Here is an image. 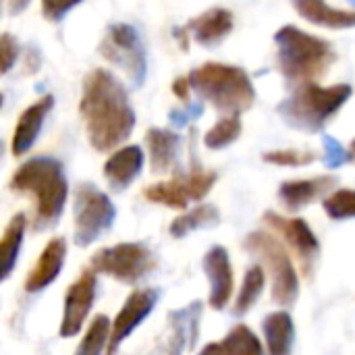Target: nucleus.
I'll return each instance as SVG.
<instances>
[{
    "instance_id": "nucleus-1",
    "label": "nucleus",
    "mask_w": 355,
    "mask_h": 355,
    "mask_svg": "<svg viewBox=\"0 0 355 355\" xmlns=\"http://www.w3.org/2000/svg\"><path fill=\"white\" fill-rule=\"evenodd\" d=\"M79 114L94 150L110 152L135 127V110L125 85L106 69H94L81 83Z\"/></svg>"
},
{
    "instance_id": "nucleus-2",
    "label": "nucleus",
    "mask_w": 355,
    "mask_h": 355,
    "mask_svg": "<svg viewBox=\"0 0 355 355\" xmlns=\"http://www.w3.org/2000/svg\"><path fill=\"white\" fill-rule=\"evenodd\" d=\"M8 189L15 193H29L35 200L33 231L52 229L67 204L69 183L62 164L50 156H35L23 162L10 177Z\"/></svg>"
},
{
    "instance_id": "nucleus-3",
    "label": "nucleus",
    "mask_w": 355,
    "mask_h": 355,
    "mask_svg": "<svg viewBox=\"0 0 355 355\" xmlns=\"http://www.w3.org/2000/svg\"><path fill=\"white\" fill-rule=\"evenodd\" d=\"M277 67L289 83H316L337 54L333 44L324 37L312 35L295 25H285L275 33Z\"/></svg>"
},
{
    "instance_id": "nucleus-4",
    "label": "nucleus",
    "mask_w": 355,
    "mask_h": 355,
    "mask_svg": "<svg viewBox=\"0 0 355 355\" xmlns=\"http://www.w3.org/2000/svg\"><path fill=\"white\" fill-rule=\"evenodd\" d=\"M187 77L200 102H208L225 116H239L256 102V87L241 67L204 62Z\"/></svg>"
},
{
    "instance_id": "nucleus-5",
    "label": "nucleus",
    "mask_w": 355,
    "mask_h": 355,
    "mask_svg": "<svg viewBox=\"0 0 355 355\" xmlns=\"http://www.w3.org/2000/svg\"><path fill=\"white\" fill-rule=\"evenodd\" d=\"M354 87L349 83H337L322 87L318 83L297 85L279 106V116L293 129L306 133H320L331 119L352 98Z\"/></svg>"
},
{
    "instance_id": "nucleus-6",
    "label": "nucleus",
    "mask_w": 355,
    "mask_h": 355,
    "mask_svg": "<svg viewBox=\"0 0 355 355\" xmlns=\"http://www.w3.org/2000/svg\"><path fill=\"white\" fill-rule=\"evenodd\" d=\"M243 250L256 256L272 279V302L281 308H291L300 295V277L287 248L266 231H252L243 239Z\"/></svg>"
},
{
    "instance_id": "nucleus-7",
    "label": "nucleus",
    "mask_w": 355,
    "mask_h": 355,
    "mask_svg": "<svg viewBox=\"0 0 355 355\" xmlns=\"http://www.w3.org/2000/svg\"><path fill=\"white\" fill-rule=\"evenodd\" d=\"M73 220L75 245L87 248L112 229L116 220V208L104 191H100L94 183L83 181L75 187Z\"/></svg>"
},
{
    "instance_id": "nucleus-8",
    "label": "nucleus",
    "mask_w": 355,
    "mask_h": 355,
    "mask_svg": "<svg viewBox=\"0 0 355 355\" xmlns=\"http://www.w3.org/2000/svg\"><path fill=\"white\" fill-rule=\"evenodd\" d=\"M98 50L108 62L121 67L133 81V85H144L148 77V52L137 27L129 23L108 25Z\"/></svg>"
},
{
    "instance_id": "nucleus-9",
    "label": "nucleus",
    "mask_w": 355,
    "mask_h": 355,
    "mask_svg": "<svg viewBox=\"0 0 355 355\" xmlns=\"http://www.w3.org/2000/svg\"><path fill=\"white\" fill-rule=\"evenodd\" d=\"M94 272L108 275L123 285H137L156 266L154 252L146 243H119L96 252L89 260Z\"/></svg>"
},
{
    "instance_id": "nucleus-10",
    "label": "nucleus",
    "mask_w": 355,
    "mask_h": 355,
    "mask_svg": "<svg viewBox=\"0 0 355 355\" xmlns=\"http://www.w3.org/2000/svg\"><path fill=\"white\" fill-rule=\"evenodd\" d=\"M216 183V173L193 164L187 173H177L171 181L156 183L144 189V198L173 210H185L189 202L204 200Z\"/></svg>"
},
{
    "instance_id": "nucleus-11",
    "label": "nucleus",
    "mask_w": 355,
    "mask_h": 355,
    "mask_svg": "<svg viewBox=\"0 0 355 355\" xmlns=\"http://www.w3.org/2000/svg\"><path fill=\"white\" fill-rule=\"evenodd\" d=\"M262 220L272 233H277L285 239V243L289 245V250H293V254L300 262L302 275L306 279H312L314 264H316V258L320 252V241L314 235V231L310 229V225L304 218H287L272 210L264 212Z\"/></svg>"
},
{
    "instance_id": "nucleus-12",
    "label": "nucleus",
    "mask_w": 355,
    "mask_h": 355,
    "mask_svg": "<svg viewBox=\"0 0 355 355\" xmlns=\"http://www.w3.org/2000/svg\"><path fill=\"white\" fill-rule=\"evenodd\" d=\"M173 31L175 37H179L183 52L189 50V37H193L200 46L214 48L233 31V12L223 6H212L187 21L183 27H175Z\"/></svg>"
},
{
    "instance_id": "nucleus-13",
    "label": "nucleus",
    "mask_w": 355,
    "mask_h": 355,
    "mask_svg": "<svg viewBox=\"0 0 355 355\" xmlns=\"http://www.w3.org/2000/svg\"><path fill=\"white\" fill-rule=\"evenodd\" d=\"M96 289H98V281H96V272L92 268L83 270L77 277V281L67 289L64 306H62V320H60V329H58V335L62 339H71L81 331V327L94 306Z\"/></svg>"
},
{
    "instance_id": "nucleus-14",
    "label": "nucleus",
    "mask_w": 355,
    "mask_h": 355,
    "mask_svg": "<svg viewBox=\"0 0 355 355\" xmlns=\"http://www.w3.org/2000/svg\"><path fill=\"white\" fill-rule=\"evenodd\" d=\"M158 300H160V291L154 289V287L137 289V291H133L127 297V302L123 304L121 312L116 314V318L112 322V331H110V341H108L106 355L116 354L121 343L152 314V310L156 308Z\"/></svg>"
},
{
    "instance_id": "nucleus-15",
    "label": "nucleus",
    "mask_w": 355,
    "mask_h": 355,
    "mask_svg": "<svg viewBox=\"0 0 355 355\" xmlns=\"http://www.w3.org/2000/svg\"><path fill=\"white\" fill-rule=\"evenodd\" d=\"M202 266L210 281V308L225 310L229 300L233 297V266L229 260V252L223 245L210 248L202 260Z\"/></svg>"
},
{
    "instance_id": "nucleus-16",
    "label": "nucleus",
    "mask_w": 355,
    "mask_h": 355,
    "mask_svg": "<svg viewBox=\"0 0 355 355\" xmlns=\"http://www.w3.org/2000/svg\"><path fill=\"white\" fill-rule=\"evenodd\" d=\"M171 339H168V355H183L196 349L202 324V302H191L185 308L173 310L168 314Z\"/></svg>"
},
{
    "instance_id": "nucleus-17",
    "label": "nucleus",
    "mask_w": 355,
    "mask_h": 355,
    "mask_svg": "<svg viewBox=\"0 0 355 355\" xmlns=\"http://www.w3.org/2000/svg\"><path fill=\"white\" fill-rule=\"evenodd\" d=\"M52 108H54V96L48 94V96L40 98L37 102H33L31 106H27L23 110V114L19 116V121L15 125L12 139H10L12 156H23V154H27L31 150V146L40 137L44 121H46V116L50 114Z\"/></svg>"
},
{
    "instance_id": "nucleus-18",
    "label": "nucleus",
    "mask_w": 355,
    "mask_h": 355,
    "mask_svg": "<svg viewBox=\"0 0 355 355\" xmlns=\"http://www.w3.org/2000/svg\"><path fill=\"white\" fill-rule=\"evenodd\" d=\"M64 258H67V241H64V237L50 239L44 245L35 266L25 277V283H23L25 291L27 293H40L42 289L52 285L56 281V277L60 275V270H62Z\"/></svg>"
},
{
    "instance_id": "nucleus-19",
    "label": "nucleus",
    "mask_w": 355,
    "mask_h": 355,
    "mask_svg": "<svg viewBox=\"0 0 355 355\" xmlns=\"http://www.w3.org/2000/svg\"><path fill=\"white\" fill-rule=\"evenodd\" d=\"M337 183V177L333 175H320L314 179H295V181H285L279 187V200L283 206L291 212H300L308 204L316 202L318 198L327 196Z\"/></svg>"
},
{
    "instance_id": "nucleus-20",
    "label": "nucleus",
    "mask_w": 355,
    "mask_h": 355,
    "mask_svg": "<svg viewBox=\"0 0 355 355\" xmlns=\"http://www.w3.org/2000/svg\"><path fill=\"white\" fill-rule=\"evenodd\" d=\"M144 168V152L139 146L119 148L104 164V177L108 181L110 191H125Z\"/></svg>"
},
{
    "instance_id": "nucleus-21",
    "label": "nucleus",
    "mask_w": 355,
    "mask_h": 355,
    "mask_svg": "<svg viewBox=\"0 0 355 355\" xmlns=\"http://www.w3.org/2000/svg\"><path fill=\"white\" fill-rule=\"evenodd\" d=\"M146 146L150 150V166L152 173H166L177 164L181 137L171 129H148Z\"/></svg>"
},
{
    "instance_id": "nucleus-22",
    "label": "nucleus",
    "mask_w": 355,
    "mask_h": 355,
    "mask_svg": "<svg viewBox=\"0 0 355 355\" xmlns=\"http://www.w3.org/2000/svg\"><path fill=\"white\" fill-rule=\"evenodd\" d=\"M293 8L310 23L331 27V29H349L355 27V10H345L331 6L322 0H295Z\"/></svg>"
},
{
    "instance_id": "nucleus-23",
    "label": "nucleus",
    "mask_w": 355,
    "mask_h": 355,
    "mask_svg": "<svg viewBox=\"0 0 355 355\" xmlns=\"http://www.w3.org/2000/svg\"><path fill=\"white\" fill-rule=\"evenodd\" d=\"M198 355H264V347L250 327L237 324L227 333L225 339L208 343Z\"/></svg>"
},
{
    "instance_id": "nucleus-24",
    "label": "nucleus",
    "mask_w": 355,
    "mask_h": 355,
    "mask_svg": "<svg viewBox=\"0 0 355 355\" xmlns=\"http://www.w3.org/2000/svg\"><path fill=\"white\" fill-rule=\"evenodd\" d=\"M268 355H291L295 343V324L287 312H272L262 320Z\"/></svg>"
},
{
    "instance_id": "nucleus-25",
    "label": "nucleus",
    "mask_w": 355,
    "mask_h": 355,
    "mask_svg": "<svg viewBox=\"0 0 355 355\" xmlns=\"http://www.w3.org/2000/svg\"><path fill=\"white\" fill-rule=\"evenodd\" d=\"M25 227H27V218L23 212L15 214L2 235L0 241V279L6 281L17 264L19 252H21V243H23V235H25Z\"/></svg>"
},
{
    "instance_id": "nucleus-26",
    "label": "nucleus",
    "mask_w": 355,
    "mask_h": 355,
    "mask_svg": "<svg viewBox=\"0 0 355 355\" xmlns=\"http://www.w3.org/2000/svg\"><path fill=\"white\" fill-rule=\"evenodd\" d=\"M220 223V212L216 206L212 204H200L196 206L193 210L177 216L171 227H168V233L175 237V239H181V237H187L189 233L198 231V229H210V227H216Z\"/></svg>"
},
{
    "instance_id": "nucleus-27",
    "label": "nucleus",
    "mask_w": 355,
    "mask_h": 355,
    "mask_svg": "<svg viewBox=\"0 0 355 355\" xmlns=\"http://www.w3.org/2000/svg\"><path fill=\"white\" fill-rule=\"evenodd\" d=\"M264 283H266V277H264V268L262 266H252L245 270V277H243V285H241V291L235 300V306H233V316H243L248 314L258 297L262 295L264 291Z\"/></svg>"
},
{
    "instance_id": "nucleus-28",
    "label": "nucleus",
    "mask_w": 355,
    "mask_h": 355,
    "mask_svg": "<svg viewBox=\"0 0 355 355\" xmlns=\"http://www.w3.org/2000/svg\"><path fill=\"white\" fill-rule=\"evenodd\" d=\"M110 331L112 324L108 320V316L100 314L92 320V324L87 327V333L83 335L79 347L75 355H102L104 349H108V341H110Z\"/></svg>"
},
{
    "instance_id": "nucleus-29",
    "label": "nucleus",
    "mask_w": 355,
    "mask_h": 355,
    "mask_svg": "<svg viewBox=\"0 0 355 355\" xmlns=\"http://www.w3.org/2000/svg\"><path fill=\"white\" fill-rule=\"evenodd\" d=\"M241 129H243V125H241L239 116H225L206 131L204 144L210 150H223V148H227V146H231L233 141L239 139Z\"/></svg>"
},
{
    "instance_id": "nucleus-30",
    "label": "nucleus",
    "mask_w": 355,
    "mask_h": 355,
    "mask_svg": "<svg viewBox=\"0 0 355 355\" xmlns=\"http://www.w3.org/2000/svg\"><path fill=\"white\" fill-rule=\"evenodd\" d=\"M322 208L333 220L355 218V189H337L322 200Z\"/></svg>"
},
{
    "instance_id": "nucleus-31",
    "label": "nucleus",
    "mask_w": 355,
    "mask_h": 355,
    "mask_svg": "<svg viewBox=\"0 0 355 355\" xmlns=\"http://www.w3.org/2000/svg\"><path fill=\"white\" fill-rule=\"evenodd\" d=\"M262 160L275 166H306L316 160V154L310 150H272L262 154Z\"/></svg>"
},
{
    "instance_id": "nucleus-32",
    "label": "nucleus",
    "mask_w": 355,
    "mask_h": 355,
    "mask_svg": "<svg viewBox=\"0 0 355 355\" xmlns=\"http://www.w3.org/2000/svg\"><path fill=\"white\" fill-rule=\"evenodd\" d=\"M322 146H324L322 162H324V166L331 168V171H337V168H341L343 164H347L349 160H354V158H352V152H347V150L343 148V144H341L339 139L331 137V135H324V137H322Z\"/></svg>"
},
{
    "instance_id": "nucleus-33",
    "label": "nucleus",
    "mask_w": 355,
    "mask_h": 355,
    "mask_svg": "<svg viewBox=\"0 0 355 355\" xmlns=\"http://www.w3.org/2000/svg\"><path fill=\"white\" fill-rule=\"evenodd\" d=\"M202 112H204V102H191L189 106H185V108H181V110H179V108H173L168 121H171L173 127L183 129V127L189 125V121L202 116Z\"/></svg>"
},
{
    "instance_id": "nucleus-34",
    "label": "nucleus",
    "mask_w": 355,
    "mask_h": 355,
    "mask_svg": "<svg viewBox=\"0 0 355 355\" xmlns=\"http://www.w3.org/2000/svg\"><path fill=\"white\" fill-rule=\"evenodd\" d=\"M0 54H2V73L6 75L19 56V42L10 33H2L0 37Z\"/></svg>"
},
{
    "instance_id": "nucleus-35",
    "label": "nucleus",
    "mask_w": 355,
    "mask_h": 355,
    "mask_svg": "<svg viewBox=\"0 0 355 355\" xmlns=\"http://www.w3.org/2000/svg\"><path fill=\"white\" fill-rule=\"evenodd\" d=\"M75 6H79V2H42V15L46 17V21L50 23H60Z\"/></svg>"
},
{
    "instance_id": "nucleus-36",
    "label": "nucleus",
    "mask_w": 355,
    "mask_h": 355,
    "mask_svg": "<svg viewBox=\"0 0 355 355\" xmlns=\"http://www.w3.org/2000/svg\"><path fill=\"white\" fill-rule=\"evenodd\" d=\"M191 92H193V89H191L189 77H177V79L173 81V94H175L179 100H183L185 106L191 104V102H189V94H191Z\"/></svg>"
},
{
    "instance_id": "nucleus-37",
    "label": "nucleus",
    "mask_w": 355,
    "mask_h": 355,
    "mask_svg": "<svg viewBox=\"0 0 355 355\" xmlns=\"http://www.w3.org/2000/svg\"><path fill=\"white\" fill-rule=\"evenodd\" d=\"M27 0H23V2H8V10L10 12H21L23 8H27Z\"/></svg>"
},
{
    "instance_id": "nucleus-38",
    "label": "nucleus",
    "mask_w": 355,
    "mask_h": 355,
    "mask_svg": "<svg viewBox=\"0 0 355 355\" xmlns=\"http://www.w3.org/2000/svg\"><path fill=\"white\" fill-rule=\"evenodd\" d=\"M349 152H352V158L355 160V139L352 141V146H349Z\"/></svg>"
}]
</instances>
